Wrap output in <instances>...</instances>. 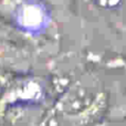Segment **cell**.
I'll return each instance as SVG.
<instances>
[{"label": "cell", "mask_w": 126, "mask_h": 126, "mask_svg": "<svg viewBox=\"0 0 126 126\" xmlns=\"http://www.w3.org/2000/svg\"><path fill=\"white\" fill-rule=\"evenodd\" d=\"M2 1H3V0H0V2H2Z\"/></svg>", "instance_id": "cell-1"}]
</instances>
